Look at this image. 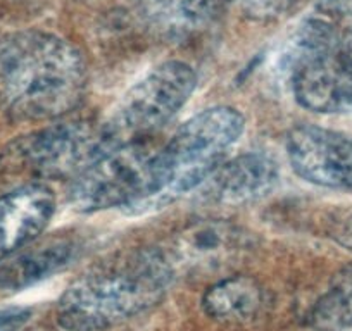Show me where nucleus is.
<instances>
[{
	"mask_svg": "<svg viewBox=\"0 0 352 331\" xmlns=\"http://www.w3.org/2000/svg\"><path fill=\"white\" fill-rule=\"evenodd\" d=\"M88 69L76 47L38 30L0 38V107L19 121H54L81 102Z\"/></svg>",
	"mask_w": 352,
	"mask_h": 331,
	"instance_id": "obj_1",
	"label": "nucleus"
},
{
	"mask_svg": "<svg viewBox=\"0 0 352 331\" xmlns=\"http://www.w3.org/2000/svg\"><path fill=\"white\" fill-rule=\"evenodd\" d=\"M173 278L161 249L116 252L64 290L56 319L66 331L109 330L157 306Z\"/></svg>",
	"mask_w": 352,
	"mask_h": 331,
	"instance_id": "obj_2",
	"label": "nucleus"
},
{
	"mask_svg": "<svg viewBox=\"0 0 352 331\" xmlns=\"http://www.w3.org/2000/svg\"><path fill=\"white\" fill-rule=\"evenodd\" d=\"M243 128L245 117L228 106L209 107L185 121L159 148L154 192L145 209L202 187L226 161Z\"/></svg>",
	"mask_w": 352,
	"mask_h": 331,
	"instance_id": "obj_3",
	"label": "nucleus"
},
{
	"mask_svg": "<svg viewBox=\"0 0 352 331\" xmlns=\"http://www.w3.org/2000/svg\"><path fill=\"white\" fill-rule=\"evenodd\" d=\"M287 74L297 104L320 114L352 111V67L340 54V38L323 19L299 28L287 54Z\"/></svg>",
	"mask_w": 352,
	"mask_h": 331,
	"instance_id": "obj_4",
	"label": "nucleus"
},
{
	"mask_svg": "<svg viewBox=\"0 0 352 331\" xmlns=\"http://www.w3.org/2000/svg\"><path fill=\"white\" fill-rule=\"evenodd\" d=\"M161 145L137 140L104 152L71 183V204L80 212L114 207L145 209L155 183V162Z\"/></svg>",
	"mask_w": 352,
	"mask_h": 331,
	"instance_id": "obj_5",
	"label": "nucleus"
},
{
	"mask_svg": "<svg viewBox=\"0 0 352 331\" xmlns=\"http://www.w3.org/2000/svg\"><path fill=\"white\" fill-rule=\"evenodd\" d=\"M195 87L197 74L184 60H166L148 71L121 97L102 123L111 148L147 140L190 100Z\"/></svg>",
	"mask_w": 352,
	"mask_h": 331,
	"instance_id": "obj_6",
	"label": "nucleus"
},
{
	"mask_svg": "<svg viewBox=\"0 0 352 331\" xmlns=\"http://www.w3.org/2000/svg\"><path fill=\"white\" fill-rule=\"evenodd\" d=\"M109 148L102 123L67 119L49 124L19 140L14 145V155L35 176L74 180Z\"/></svg>",
	"mask_w": 352,
	"mask_h": 331,
	"instance_id": "obj_7",
	"label": "nucleus"
},
{
	"mask_svg": "<svg viewBox=\"0 0 352 331\" xmlns=\"http://www.w3.org/2000/svg\"><path fill=\"white\" fill-rule=\"evenodd\" d=\"M287 154L297 176L335 190H352V137L302 124L290 130Z\"/></svg>",
	"mask_w": 352,
	"mask_h": 331,
	"instance_id": "obj_8",
	"label": "nucleus"
},
{
	"mask_svg": "<svg viewBox=\"0 0 352 331\" xmlns=\"http://www.w3.org/2000/svg\"><path fill=\"white\" fill-rule=\"evenodd\" d=\"M247 235L223 219H197L161 249L173 273H208L233 262L247 249Z\"/></svg>",
	"mask_w": 352,
	"mask_h": 331,
	"instance_id": "obj_9",
	"label": "nucleus"
},
{
	"mask_svg": "<svg viewBox=\"0 0 352 331\" xmlns=\"http://www.w3.org/2000/svg\"><path fill=\"white\" fill-rule=\"evenodd\" d=\"M56 212V195L30 183L0 195V264L35 242Z\"/></svg>",
	"mask_w": 352,
	"mask_h": 331,
	"instance_id": "obj_10",
	"label": "nucleus"
},
{
	"mask_svg": "<svg viewBox=\"0 0 352 331\" xmlns=\"http://www.w3.org/2000/svg\"><path fill=\"white\" fill-rule=\"evenodd\" d=\"M278 164L263 152H247L225 161L208 178L202 190L219 205H243L266 197L278 183Z\"/></svg>",
	"mask_w": 352,
	"mask_h": 331,
	"instance_id": "obj_11",
	"label": "nucleus"
},
{
	"mask_svg": "<svg viewBox=\"0 0 352 331\" xmlns=\"http://www.w3.org/2000/svg\"><path fill=\"white\" fill-rule=\"evenodd\" d=\"M81 247L80 240L63 235L9 258L0 264V292H21L50 278L76 259Z\"/></svg>",
	"mask_w": 352,
	"mask_h": 331,
	"instance_id": "obj_12",
	"label": "nucleus"
},
{
	"mask_svg": "<svg viewBox=\"0 0 352 331\" xmlns=\"http://www.w3.org/2000/svg\"><path fill=\"white\" fill-rule=\"evenodd\" d=\"M268 292L252 276H226L202 295V309L212 321L225 326L256 323L268 309Z\"/></svg>",
	"mask_w": 352,
	"mask_h": 331,
	"instance_id": "obj_13",
	"label": "nucleus"
},
{
	"mask_svg": "<svg viewBox=\"0 0 352 331\" xmlns=\"http://www.w3.org/2000/svg\"><path fill=\"white\" fill-rule=\"evenodd\" d=\"M311 324L316 331H352V264L331 278L311 310Z\"/></svg>",
	"mask_w": 352,
	"mask_h": 331,
	"instance_id": "obj_14",
	"label": "nucleus"
},
{
	"mask_svg": "<svg viewBox=\"0 0 352 331\" xmlns=\"http://www.w3.org/2000/svg\"><path fill=\"white\" fill-rule=\"evenodd\" d=\"M236 0H182V14L194 23H208L221 16Z\"/></svg>",
	"mask_w": 352,
	"mask_h": 331,
	"instance_id": "obj_15",
	"label": "nucleus"
},
{
	"mask_svg": "<svg viewBox=\"0 0 352 331\" xmlns=\"http://www.w3.org/2000/svg\"><path fill=\"white\" fill-rule=\"evenodd\" d=\"M297 0H242L243 11L256 19H272L289 11Z\"/></svg>",
	"mask_w": 352,
	"mask_h": 331,
	"instance_id": "obj_16",
	"label": "nucleus"
},
{
	"mask_svg": "<svg viewBox=\"0 0 352 331\" xmlns=\"http://www.w3.org/2000/svg\"><path fill=\"white\" fill-rule=\"evenodd\" d=\"M32 317L26 307H6L0 309V331H19Z\"/></svg>",
	"mask_w": 352,
	"mask_h": 331,
	"instance_id": "obj_17",
	"label": "nucleus"
},
{
	"mask_svg": "<svg viewBox=\"0 0 352 331\" xmlns=\"http://www.w3.org/2000/svg\"><path fill=\"white\" fill-rule=\"evenodd\" d=\"M316 8L327 18H352V0H316Z\"/></svg>",
	"mask_w": 352,
	"mask_h": 331,
	"instance_id": "obj_18",
	"label": "nucleus"
},
{
	"mask_svg": "<svg viewBox=\"0 0 352 331\" xmlns=\"http://www.w3.org/2000/svg\"><path fill=\"white\" fill-rule=\"evenodd\" d=\"M331 233H333L331 236H333L340 245L347 247V249L352 251V212L342 216L338 221H335L333 231Z\"/></svg>",
	"mask_w": 352,
	"mask_h": 331,
	"instance_id": "obj_19",
	"label": "nucleus"
},
{
	"mask_svg": "<svg viewBox=\"0 0 352 331\" xmlns=\"http://www.w3.org/2000/svg\"><path fill=\"white\" fill-rule=\"evenodd\" d=\"M340 54L345 62L352 67V28L340 38Z\"/></svg>",
	"mask_w": 352,
	"mask_h": 331,
	"instance_id": "obj_20",
	"label": "nucleus"
}]
</instances>
